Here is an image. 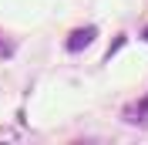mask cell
<instances>
[{
	"instance_id": "obj_1",
	"label": "cell",
	"mask_w": 148,
	"mask_h": 145,
	"mask_svg": "<svg viewBox=\"0 0 148 145\" xmlns=\"http://www.w3.org/2000/svg\"><path fill=\"white\" fill-rule=\"evenodd\" d=\"M94 37H98V27H77V30H71V34H67V51L77 54V51H84V47L91 44Z\"/></svg>"
},
{
	"instance_id": "obj_2",
	"label": "cell",
	"mask_w": 148,
	"mask_h": 145,
	"mask_svg": "<svg viewBox=\"0 0 148 145\" xmlns=\"http://www.w3.org/2000/svg\"><path fill=\"white\" fill-rule=\"evenodd\" d=\"M138 115H148V95L141 98V111H138Z\"/></svg>"
},
{
	"instance_id": "obj_3",
	"label": "cell",
	"mask_w": 148,
	"mask_h": 145,
	"mask_svg": "<svg viewBox=\"0 0 148 145\" xmlns=\"http://www.w3.org/2000/svg\"><path fill=\"white\" fill-rule=\"evenodd\" d=\"M141 37H145V41H148V27H145V34H141Z\"/></svg>"
}]
</instances>
